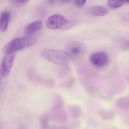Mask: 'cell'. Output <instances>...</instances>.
Returning a JSON list of instances; mask_svg holds the SVG:
<instances>
[{
  "mask_svg": "<svg viewBox=\"0 0 129 129\" xmlns=\"http://www.w3.org/2000/svg\"><path fill=\"white\" fill-rule=\"evenodd\" d=\"M37 39L34 36L15 39L4 46L3 52L5 54L15 53L18 51L32 46L37 41Z\"/></svg>",
  "mask_w": 129,
  "mask_h": 129,
  "instance_id": "obj_1",
  "label": "cell"
},
{
  "mask_svg": "<svg viewBox=\"0 0 129 129\" xmlns=\"http://www.w3.org/2000/svg\"><path fill=\"white\" fill-rule=\"evenodd\" d=\"M42 55L47 60L58 65L67 64L69 59L67 52L53 49L44 50L42 52Z\"/></svg>",
  "mask_w": 129,
  "mask_h": 129,
  "instance_id": "obj_2",
  "label": "cell"
},
{
  "mask_svg": "<svg viewBox=\"0 0 129 129\" xmlns=\"http://www.w3.org/2000/svg\"><path fill=\"white\" fill-rule=\"evenodd\" d=\"M66 19L64 17L59 14L51 15L47 20L46 26L52 29H61Z\"/></svg>",
  "mask_w": 129,
  "mask_h": 129,
  "instance_id": "obj_3",
  "label": "cell"
},
{
  "mask_svg": "<svg viewBox=\"0 0 129 129\" xmlns=\"http://www.w3.org/2000/svg\"><path fill=\"white\" fill-rule=\"evenodd\" d=\"M90 62L96 67L101 68L105 66L108 60L107 54L104 52H97L94 53L90 56Z\"/></svg>",
  "mask_w": 129,
  "mask_h": 129,
  "instance_id": "obj_4",
  "label": "cell"
},
{
  "mask_svg": "<svg viewBox=\"0 0 129 129\" xmlns=\"http://www.w3.org/2000/svg\"><path fill=\"white\" fill-rule=\"evenodd\" d=\"M15 53L5 54L2 60L1 65V72L2 76L6 77L8 76L13 63Z\"/></svg>",
  "mask_w": 129,
  "mask_h": 129,
  "instance_id": "obj_5",
  "label": "cell"
},
{
  "mask_svg": "<svg viewBox=\"0 0 129 129\" xmlns=\"http://www.w3.org/2000/svg\"><path fill=\"white\" fill-rule=\"evenodd\" d=\"M84 50L82 45L77 42H73L68 46L67 53L69 59H76L82 55Z\"/></svg>",
  "mask_w": 129,
  "mask_h": 129,
  "instance_id": "obj_6",
  "label": "cell"
},
{
  "mask_svg": "<svg viewBox=\"0 0 129 129\" xmlns=\"http://www.w3.org/2000/svg\"><path fill=\"white\" fill-rule=\"evenodd\" d=\"M43 23L41 20H36L28 25L25 28L24 33L26 35H31L42 28Z\"/></svg>",
  "mask_w": 129,
  "mask_h": 129,
  "instance_id": "obj_7",
  "label": "cell"
},
{
  "mask_svg": "<svg viewBox=\"0 0 129 129\" xmlns=\"http://www.w3.org/2000/svg\"><path fill=\"white\" fill-rule=\"evenodd\" d=\"M10 16V14L8 12H4L1 15L0 17V29L2 32H4L7 30Z\"/></svg>",
  "mask_w": 129,
  "mask_h": 129,
  "instance_id": "obj_8",
  "label": "cell"
},
{
  "mask_svg": "<svg viewBox=\"0 0 129 129\" xmlns=\"http://www.w3.org/2000/svg\"><path fill=\"white\" fill-rule=\"evenodd\" d=\"M89 11L90 13L92 15L99 16H105L108 13L107 8L100 6H93L91 8Z\"/></svg>",
  "mask_w": 129,
  "mask_h": 129,
  "instance_id": "obj_9",
  "label": "cell"
},
{
  "mask_svg": "<svg viewBox=\"0 0 129 129\" xmlns=\"http://www.w3.org/2000/svg\"><path fill=\"white\" fill-rule=\"evenodd\" d=\"M108 5L111 9H116L122 7L125 4L123 0H108Z\"/></svg>",
  "mask_w": 129,
  "mask_h": 129,
  "instance_id": "obj_10",
  "label": "cell"
},
{
  "mask_svg": "<svg viewBox=\"0 0 129 129\" xmlns=\"http://www.w3.org/2000/svg\"><path fill=\"white\" fill-rule=\"evenodd\" d=\"M49 120V116L47 114L45 113L42 115L40 119L41 127H46L48 126Z\"/></svg>",
  "mask_w": 129,
  "mask_h": 129,
  "instance_id": "obj_11",
  "label": "cell"
},
{
  "mask_svg": "<svg viewBox=\"0 0 129 129\" xmlns=\"http://www.w3.org/2000/svg\"><path fill=\"white\" fill-rule=\"evenodd\" d=\"M100 114L104 120H112L114 118V114L112 111H103Z\"/></svg>",
  "mask_w": 129,
  "mask_h": 129,
  "instance_id": "obj_12",
  "label": "cell"
},
{
  "mask_svg": "<svg viewBox=\"0 0 129 129\" xmlns=\"http://www.w3.org/2000/svg\"><path fill=\"white\" fill-rule=\"evenodd\" d=\"M76 25V22L75 21L68 20H66L60 29L62 30H67L74 27Z\"/></svg>",
  "mask_w": 129,
  "mask_h": 129,
  "instance_id": "obj_13",
  "label": "cell"
},
{
  "mask_svg": "<svg viewBox=\"0 0 129 129\" xmlns=\"http://www.w3.org/2000/svg\"><path fill=\"white\" fill-rule=\"evenodd\" d=\"M118 105L121 108L123 109H129V100L128 99H123L118 101Z\"/></svg>",
  "mask_w": 129,
  "mask_h": 129,
  "instance_id": "obj_14",
  "label": "cell"
},
{
  "mask_svg": "<svg viewBox=\"0 0 129 129\" xmlns=\"http://www.w3.org/2000/svg\"><path fill=\"white\" fill-rule=\"evenodd\" d=\"M29 0H11L12 5L17 7H20L25 5Z\"/></svg>",
  "mask_w": 129,
  "mask_h": 129,
  "instance_id": "obj_15",
  "label": "cell"
},
{
  "mask_svg": "<svg viewBox=\"0 0 129 129\" xmlns=\"http://www.w3.org/2000/svg\"><path fill=\"white\" fill-rule=\"evenodd\" d=\"M86 0H75L74 4L77 7H81L85 4Z\"/></svg>",
  "mask_w": 129,
  "mask_h": 129,
  "instance_id": "obj_16",
  "label": "cell"
},
{
  "mask_svg": "<svg viewBox=\"0 0 129 129\" xmlns=\"http://www.w3.org/2000/svg\"><path fill=\"white\" fill-rule=\"evenodd\" d=\"M41 129H65V128L60 126H49L44 127H41Z\"/></svg>",
  "mask_w": 129,
  "mask_h": 129,
  "instance_id": "obj_17",
  "label": "cell"
},
{
  "mask_svg": "<svg viewBox=\"0 0 129 129\" xmlns=\"http://www.w3.org/2000/svg\"><path fill=\"white\" fill-rule=\"evenodd\" d=\"M73 0H58V2H60V3H69L72 1Z\"/></svg>",
  "mask_w": 129,
  "mask_h": 129,
  "instance_id": "obj_18",
  "label": "cell"
},
{
  "mask_svg": "<svg viewBox=\"0 0 129 129\" xmlns=\"http://www.w3.org/2000/svg\"><path fill=\"white\" fill-rule=\"evenodd\" d=\"M58 0H49V1L51 4H55L58 2Z\"/></svg>",
  "mask_w": 129,
  "mask_h": 129,
  "instance_id": "obj_19",
  "label": "cell"
},
{
  "mask_svg": "<svg viewBox=\"0 0 129 129\" xmlns=\"http://www.w3.org/2000/svg\"><path fill=\"white\" fill-rule=\"evenodd\" d=\"M125 16V18H126L128 20H129V13L127 14Z\"/></svg>",
  "mask_w": 129,
  "mask_h": 129,
  "instance_id": "obj_20",
  "label": "cell"
},
{
  "mask_svg": "<svg viewBox=\"0 0 129 129\" xmlns=\"http://www.w3.org/2000/svg\"><path fill=\"white\" fill-rule=\"evenodd\" d=\"M124 2H128L129 3V0H123Z\"/></svg>",
  "mask_w": 129,
  "mask_h": 129,
  "instance_id": "obj_21",
  "label": "cell"
},
{
  "mask_svg": "<svg viewBox=\"0 0 129 129\" xmlns=\"http://www.w3.org/2000/svg\"><path fill=\"white\" fill-rule=\"evenodd\" d=\"M128 45L129 47V42L128 43Z\"/></svg>",
  "mask_w": 129,
  "mask_h": 129,
  "instance_id": "obj_22",
  "label": "cell"
}]
</instances>
